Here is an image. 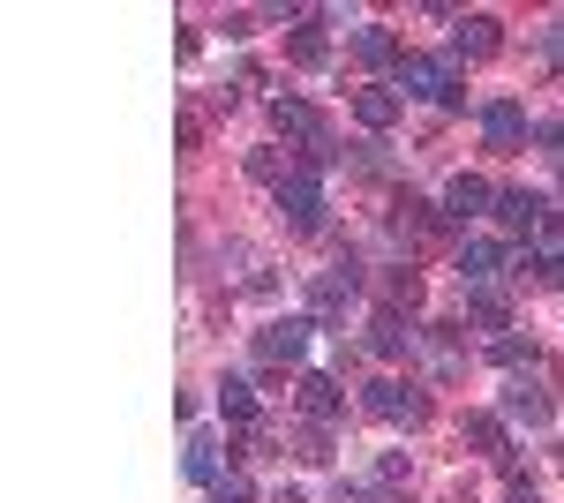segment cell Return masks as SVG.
Listing matches in <instances>:
<instances>
[{"label": "cell", "instance_id": "cell-1", "mask_svg": "<svg viewBox=\"0 0 564 503\" xmlns=\"http://www.w3.org/2000/svg\"><path fill=\"white\" fill-rule=\"evenodd\" d=\"M271 196H279V210H286V226H294V233H316V226H324V188H316V166H294L279 188H271Z\"/></svg>", "mask_w": 564, "mask_h": 503}, {"label": "cell", "instance_id": "cell-2", "mask_svg": "<svg viewBox=\"0 0 564 503\" xmlns=\"http://www.w3.org/2000/svg\"><path fill=\"white\" fill-rule=\"evenodd\" d=\"M399 90L406 98H430V106H459V68L452 61H399Z\"/></svg>", "mask_w": 564, "mask_h": 503}, {"label": "cell", "instance_id": "cell-3", "mask_svg": "<svg viewBox=\"0 0 564 503\" xmlns=\"http://www.w3.org/2000/svg\"><path fill=\"white\" fill-rule=\"evenodd\" d=\"M347 300H354V271L339 263V271H324V278L308 286V324H339V316H347Z\"/></svg>", "mask_w": 564, "mask_h": 503}, {"label": "cell", "instance_id": "cell-4", "mask_svg": "<svg viewBox=\"0 0 564 503\" xmlns=\"http://www.w3.org/2000/svg\"><path fill=\"white\" fill-rule=\"evenodd\" d=\"M308 331H316L308 316H279V324L257 338V353H263V361H302V353H308Z\"/></svg>", "mask_w": 564, "mask_h": 503}, {"label": "cell", "instance_id": "cell-5", "mask_svg": "<svg viewBox=\"0 0 564 503\" xmlns=\"http://www.w3.org/2000/svg\"><path fill=\"white\" fill-rule=\"evenodd\" d=\"M361 398H369V414H377V420H406V428L422 420V398H414L406 383H391V376H377L369 391H361Z\"/></svg>", "mask_w": 564, "mask_h": 503}, {"label": "cell", "instance_id": "cell-6", "mask_svg": "<svg viewBox=\"0 0 564 503\" xmlns=\"http://www.w3.org/2000/svg\"><path fill=\"white\" fill-rule=\"evenodd\" d=\"M271 121H279V135H302L308 151H316V143H332V135H324V121H316V106H308V98H271Z\"/></svg>", "mask_w": 564, "mask_h": 503}, {"label": "cell", "instance_id": "cell-7", "mask_svg": "<svg viewBox=\"0 0 564 503\" xmlns=\"http://www.w3.org/2000/svg\"><path fill=\"white\" fill-rule=\"evenodd\" d=\"M489 204H497V188H489L481 173H459V181L444 188V218H481Z\"/></svg>", "mask_w": 564, "mask_h": 503}, {"label": "cell", "instance_id": "cell-8", "mask_svg": "<svg viewBox=\"0 0 564 503\" xmlns=\"http://www.w3.org/2000/svg\"><path fill=\"white\" fill-rule=\"evenodd\" d=\"M505 263H512V255L497 249V241H459V278H467V286H497Z\"/></svg>", "mask_w": 564, "mask_h": 503}, {"label": "cell", "instance_id": "cell-9", "mask_svg": "<svg viewBox=\"0 0 564 503\" xmlns=\"http://www.w3.org/2000/svg\"><path fill=\"white\" fill-rule=\"evenodd\" d=\"M489 210H497V226H512V233H534L550 204H542V196H527V188H505V196H497Z\"/></svg>", "mask_w": 564, "mask_h": 503}, {"label": "cell", "instance_id": "cell-10", "mask_svg": "<svg viewBox=\"0 0 564 503\" xmlns=\"http://www.w3.org/2000/svg\"><path fill=\"white\" fill-rule=\"evenodd\" d=\"M481 135H489L497 151H512V143H527V113L512 106V98H497V106L481 113Z\"/></svg>", "mask_w": 564, "mask_h": 503}, {"label": "cell", "instance_id": "cell-11", "mask_svg": "<svg viewBox=\"0 0 564 503\" xmlns=\"http://www.w3.org/2000/svg\"><path fill=\"white\" fill-rule=\"evenodd\" d=\"M452 53H459V61H481V53H497V15H459V31H452Z\"/></svg>", "mask_w": 564, "mask_h": 503}, {"label": "cell", "instance_id": "cell-12", "mask_svg": "<svg viewBox=\"0 0 564 503\" xmlns=\"http://www.w3.org/2000/svg\"><path fill=\"white\" fill-rule=\"evenodd\" d=\"M354 61H361V68H399V39L377 31V23H361V31H354Z\"/></svg>", "mask_w": 564, "mask_h": 503}, {"label": "cell", "instance_id": "cell-13", "mask_svg": "<svg viewBox=\"0 0 564 503\" xmlns=\"http://www.w3.org/2000/svg\"><path fill=\"white\" fill-rule=\"evenodd\" d=\"M354 113H361V128H377V135H384V128L399 121V90L369 84V90H361V98H354Z\"/></svg>", "mask_w": 564, "mask_h": 503}, {"label": "cell", "instance_id": "cell-14", "mask_svg": "<svg viewBox=\"0 0 564 503\" xmlns=\"http://www.w3.org/2000/svg\"><path fill=\"white\" fill-rule=\"evenodd\" d=\"M436 226H444V210H436V204H422V196H406V204H399V233H414V241H430Z\"/></svg>", "mask_w": 564, "mask_h": 503}, {"label": "cell", "instance_id": "cell-15", "mask_svg": "<svg viewBox=\"0 0 564 503\" xmlns=\"http://www.w3.org/2000/svg\"><path fill=\"white\" fill-rule=\"evenodd\" d=\"M302 406H308L316 420H332V414H339V383H332V376H316V369H308V376H302Z\"/></svg>", "mask_w": 564, "mask_h": 503}, {"label": "cell", "instance_id": "cell-16", "mask_svg": "<svg viewBox=\"0 0 564 503\" xmlns=\"http://www.w3.org/2000/svg\"><path fill=\"white\" fill-rule=\"evenodd\" d=\"M505 414H512V420H542V414H550V398H542V383H512V391H505Z\"/></svg>", "mask_w": 564, "mask_h": 503}, {"label": "cell", "instance_id": "cell-17", "mask_svg": "<svg viewBox=\"0 0 564 503\" xmlns=\"http://www.w3.org/2000/svg\"><path fill=\"white\" fill-rule=\"evenodd\" d=\"M218 414H226V420H257V391H249L241 376H226V383H218Z\"/></svg>", "mask_w": 564, "mask_h": 503}, {"label": "cell", "instance_id": "cell-18", "mask_svg": "<svg viewBox=\"0 0 564 503\" xmlns=\"http://www.w3.org/2000/svg\"><path fill=\"white\" fill-rule=\"evenodd\" d=\"M467 444L489 451V459H505V420H497V414H467Z\"/></svg>", "mask_w": 564, "mask_h": 503}, {"label": "cell", "instance_id": "cell-19", "mask_svg": "<svg viewBox=\"0 0 564 503\" xmlns=\"http://www.w3.org/2000/svg\"><path fill=\"white\" fill-rule=\"evenodd\" d=\"M294 61H302V68H324V15H302V31H294Z\"/></svg>", "mask_w": 564, "mask_h": 503}, {"label": "cell", "instance_id": "cell-20", "mask_svg": "<svg viewBox=\"0 0 564 503\" xmlns=\"http://www.w3.org/2000/svg\"><path fill=\"white\" fill-rule=\"evenodd\" d=\"M369 346H377V353H406V346H414V331H406V324H399V316H377V324H369Z\"/></svg>", "mask_w": 564, "mask_h": 503}, {"label": "cell", "instance_id": "cell-21", "mask_svg": "<svg viewBox=\"0 0 564 503\" xmlns=\"http://www.w3.org/2000/svg\"><path fill=\"white\" fill-rule=\"evenodd\" d=\"M467 308H475L481 324H505V294L497 286H467Z\"/></svg>", "mask_w": 564, "mask_h": 503}, {"label": "cell", "instance_id": "cell-22", "mask_svg": "<svg viewBox=\"0 0 564 503\" xmlns=\"http://www.w3.org/2000/svg\"><path fill=\"white\" fill-rule=\"evenodd\" d=\"M489 361H497V369H520V361H527V338H512V331L489 338Z\"/></svg>", "mask_w": 564, "mask_h": 503}, {"label": "cell", "instance_id": "cell-23", "mask_svg": "<svg viewBox=\"0 0 564 503\" xmlns=\"http://www.w3.org/2000/svg\"><path fill=\"white\" fill-rule=\"evenodd\" d=\"M188 481H204V489L218 481V459H212V444H188Z\"/></svg>", "mask_w": 564, "mask_h": 503}, {"label": "cell", "instance_id": "cell-24", "mask_svg": "<svg viewBox=\"0 0 564 503\" xmlns=\"http://www.w3.org/2000/svg\"><path fill=\"white\" fill-rule=\"evenodd\" d=\"M212 503H249V481H241V473H218V481H212Z\"/></svg>", "mask_w": 564, "mask_h": 503}, {"label": "cell", "instance_id": "cell-25", "mask_svg": "<svg viewBox=\"0 0 564 503\" xmlns=\"http://www.w3.org/2000/svg\"><path fill=\"white\" fill-rule=\"evenodd\" d=\"M339 503H384V481H339Z\"/></svg>", "mask_w": 564, "mask_h": 503}, {"label": "cell", "instance_id": "cell-26", "mask_svg": "<svg viewBox=\"0 0 564 503\" xmlns=\"http://www.w3.org/2000/svg\"><path fill=\"white\" fill-rule=\"evenodd\" d=\"M249 173H257V181H271V188H279V181H286V173H294V166H279V158H271V151H257V158H249Z\"/></svg>", "mask_w": 564, "mask_h": 503}, {"label": "cell", "instance_id": "cell-27", "mask_svg": "<svg viewBox=\"0 0 564 503\" xmlns=\"http://www.w3.org/2000/svg\"><path fill=\"white\" fill-rule=\"evenodd\" d=\"M542 278H550V286H564V255H550V263H542Z\"/></svg>", "mask_w": 564, "mask_h": 503}, {"label": "cell", "instance_id": "cell-28", "mask_svg": "<svg viewBox=\"0 0 564 503\" xmlns=\"http://www.w3.org/2000/svg\"><path fill=\"white\" fill-rule=\"evenodd\" d=\"M542 45H550V53L564 61V23H550V39H542Z\"/></svg>", "mask_w": 564, "mask_h": 503}, {"label": "cell", "instance_id": "cell-29", "mask_svg": "<svg viewBox=\"0 0 564 503\" xmlns=\"http://www.w3.org/2000/svg\"><path fill=\"white\" fill-rule=\"evenodd\" d=\"M512 503H542V496H534V489H512Z\"/></svg>", "mask_w": 564, "mask_h": 503}]
</instances>
